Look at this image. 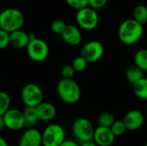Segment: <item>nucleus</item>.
Returning <instances> with one entry per match:
<instances>
[{"instance_id": "obj_31", "label": "nucleus", "mask_w": 147, "mask_h": 146, "mask_svg": "<svg viewBox=\"0 0 147 146\" xmlns=\"http://www.w3.org/2000/svg\"><path fill=\"white\" fill-rule=\"evenodd\" d=\"M59 146H80L78 143H76L75 141L72 140H65Z\"/></svg>"}, {"instance_id": "obj_22", "label": "nucleus", "mask_w": 147, "mask_h": 146, "mask_svg": "<svg viewBox=\"0 0 147 146\" xmlns=\"http://www.w3.org/2000/svg\"><path fill=\"white\" fill-rule=\"evenodd\" d=\"M115 121V119L114 114L108 111L102 112L98 117V125L99 126L111 127V126L114 124Z\"/></svg>"}, {"instance_id": "obj_1", "label": "nucleus", "mask_w": 147, "mask_h": 146, "mask_svg": "<svg viewBox=\"0 0 147 146\" xmlns=\"http://www.w3.org/2000/svg\"><path fill=\"white\" fill-rule=\"evenodd\" d=\"M144 25L134 18L123 21L118 28V37L125 45L137 43L144 34Z\"/></svg>"}, {"instance_id": "obj_30", "label": "nucleus", "mask_w": 147, "mask_h": 146, "mask_svg": "<svg viewBox=\"0 0 147 146\" xmlns=\"http://www.w3.org/2000/svg\"><path fill=\"white\" fill-rule=\"evenodd\" d=\"M108 0H89V6L95 9H101L106 6Z\"/></svg>"}, {"instance_id": "obj_34", "label": "nucleus", "mask_w": 147, "mask_h": 146, "mask_svg": "<svg viewBox=\"0 0 147 146\" xmlns=\"http://www.w3.org/2000/svg\"><path fill=\"white\" fill-rule=\"evenodd\" d=\"M0 146H9L7 141L3 138H1L0 139Z\"/></svg>"}, {"instance_id": "obj_2", "label": "nucleus", "mask_w": 147, "mask_h": 146, "mask_svg": "<svg viewBox=\"0 0 147 146\" xmlns=\"http://www.w3.org/2000/svg\"><path fill=\"white\" fill-rule=\"evenodd\" d=\"M57 93L67 104H75L81 97L80 87L73 78H61L57 83Z\"/></svg>"}, {"instance_id": "obj_6", "label": "nucleus", "mask_w": 147, "mask_h": 146, "mask_svg": "<svg viewBox=\"0 0 147 146\" xmlns=\"http://www.w3.org/2000/svg\"><path fill=\"white\" fill-rule=\"evenodd\" d=\"M65 140V130L59 124L48 125L42 133V146H59Z\"/></svg>"}, {"instance_id": "obj_16", "label": "nucleus", "mask_w": 147, "mask_h": 146, "mask_svg": "<svg viewBox=\"0 0 147 146\" xmlns=\"http://www.w3.org/2000/svg\"><path fill=\"white\" fill-rule=\"evenodd\" d=\"M9 34H10V45L18 49L26 48L30 41L28 34L22 29L15 30L9 33Z\"/></svg>"}, {"instance_id": "obj_8", "label": "nucleus", "mask_w": 147, "mask_h": 146, "mask_svg": "<svg viewBox=\"0 0 147 146\" xmlns=\"http://www.w3.org/2000/svg\"><path fill=\"white\" fill-rule=\"evenodd\" d=\"M28 57L35 62L46 60L49 55V46L47 43L39 38L30 40L26 47Z\"/></svg>"}, {"instance_id": "obj_9", "label": "nucleus", "mask_w": 147, "mask_h": 146, "mask_svg": "<svg viewBox=\"0 0 147 146\" xmlns=\"http://www.w3.org/2000/svg\"><path fill=\"white\" fill-rule=\"evenodd\" d=\"M104 54V46L98 40H90L84 45L80 55L84 57L89 64L95 63L101 59Z\"/></svg>"}, {"instance_id": "obj_35", "label": "nucleus", "mask_w": 147, "mask_h": 146, "mask_svg": "<svg viewBox=\"0 0 147 146\" xmlns=\"http://www.w3.org/2000/svg\"><path fill=\"white\" fill-rule=\"evenodd\" d=\"M28 35H29V40H34V39L37 38L36 35H35V34H34V33H29Z\"/></svg>"}, {"instance_id": "obj_18", "label": "nucleus", "mask_w": 147, "mask_h": 146, "mask_svg": "<svg viewBox=\"0 0 147 146\" xmlns=\"http://www.w3.org/2000/svg\"><path fill=\"white\" fill-rule=\"evenodd\" d=\"M133 90L136 97L140 100H147V77H144L133 84Z\"/></svg>"}, {"instance_id": "obj_3", "label": "nucleus", "mask_w": 147, "mask_h": 146, "mask_svg": "<svg viewBox=\"0 0 147 146\" xmlns=\"http://www.w3.org/2000/svg\"><path fill=\"white\" fill-rule=\"evenodd\" d=\"M24 24V16L16 8H7L0 14V28L9 33L21 29Z\"/></svg>"}, {"instance_id": "obj_26", "label": "nucleus", "mask_w": 147, "mask_h": 146, "mask_svg": "<svg viewBox=\"0 0 147 146\" xmlns=\"http://www.w3.org/2000/svg\"><path fill=\"white\" fill-rule=\"evenodd\" d=\"M66 25L67 24L63 20H61V19H55L51 23V29H52V31L54 34L61 35V34L65 30Z\"/></svg>"}, {"instance_id": "obj_36", "label": "nucleus", "mask_w": 147, "mask_h": 146, "mask_svg": "<svg viewBox=\"0 0 147 146\" xmlns=\"http://www.w3.org/2000/svg\"><path fill=\"white\" fill-rule=\"evenodd\" d=\"M144 146H147V143H146V145H144Z\"/></svg>"}, {"instance_id": "obj_19", "label": "nucleus", "mask_w": 147, "mask_h": 146, "mask_svg": "<svg viewBox=\"0 0 147 146\" xmlns=\"http://www.w3.org/2000/svg\"><path fill=\"white\" fill-rule=\"evenodd\" d=\"M145 72L146 71H144L142 69H140L137 65L132 66L127 70L126 78L130 83L134 84V83H136L137 81H139L140 79H141L145 77Z\"/></svg>"}, {"instance_id": "obj_10", "label": "nucleus", "mask_w": 147, "mask_h": 146, "mask_svg": "<svg viewBox=\"0 0 147 146\" xmlns=\"http://www.w3.org/2000/svg\"><path fill=\"white\" fill-rule=\"evenodd\" d=\"M0 116L3 119L6 128L10 131H19L25 127L23 111L16 108H9Z\"/></svg>"}, {"instance_id": "obj_13", "label": "nucleus", "mask_w": 147, "mask_h": 146, "mask_svg": "<svg viewBox=\"0 0 147 146\" xmlns=\"http://www.w3.org/2000/svg\"><path fill=\"white\" fill-rule=\"evenodd\" d=\"M60 36L64 42L70 46H78L83 40V35L79 27L73 24H67Z\"/></svg>"}, {"instance_id": "obj_14", "label": "nucleus", "mask_w": 147, "mask_h": 146, "mask_svg": "<svg viewBox=\"0 0 147 146\" xmlns=\"http://www.w3.org/2000/svg\"><path fill=\"white\" fill-rule=\"evenodd\" d=\"M123 121L128 131H137L144 124V115L140 110L133 109L126 114Z\"/></svg>"}, {"instance_id": "obj_4", "label": "nucleus", "mask_w": 147, "mask_h": 146, "mask_svg": "<svg viewBox=\"0 0 147 146\" xmlns=\"http://www.w3.org/2000/svg\"><path fill=\"white\" fill-rule=\"evenodd\" d=\"M76 21L78 27L84 30H93L99 23V15L97 10L87 6L77 10Z\"/></svg>"}, {"instance_id": "obj_27", "label": "nucleus", "mask_w": 147, "mask_h": 146, "mask_svg": "<svg viewBox=\"0 0 147 146\" xmlns=\"http://www.w3.org/2000/svg\"><path fill=\"white\" fill-rule=\"evenodd\" d=\"M76 72L77 71L72 65H65L60 71L62 78H73Z\"/></svg>"}, {"instance_id": "obj_25", "label": "nucleus", "mask_w": 147, "mask_h": 146, "mask_svg": "<svg viewBox=\"0 0 147 146\" xmlns=\"http://www.w3.org/2000/svg\"><path fill=\"white\" fill-rule=\"evenodd\" d=\"M111 129L116 137L123 135L127 130L123 120H115L114 124L111 126Z\"/></svg>"}, {"instance_id": "obj_33", "label": "nucleus", "mask_w": 147, "mask_h": 146, "mask_svg": "<svg viewBox=\"0 0 147 146\" xmlns=\"http://www.w3.org/2000/svg\"><path fill=\"white\" fill-rule=\"evenodd\" d=\"M4 128H6V126H5L4 120H3V119L0 116V130H1V131H3Z\"/></svg>"}, {"instance_id": "obj_24", "label": "nucleus", "mask_w": 147, "mask_h": 146, "mask_svg": "<svg viewBox=\"0 0 147 146\" xmlns=\"http://www.w3.org/2000/svg\"><path fill=\"white\" fill-rule=\"evenodd\" d=\"M88 61L84 58L82 57L81 55L76 57L73 61H72V65L74 67V69L76 70L77 72H82L84 71L86 68H87V65H88Z\"/></svg>"}, {"instance_id": "obj_20", "label": "nucleus", "mask_w": 147, "mask_h": 146, "mask_svg": "<svg viewBox=\"0 0 147 146\" xmlns=\"http://www.w3.org/2000/svg\"><path fill=\"white\" fill-rule=\"evenodd\" d=\"M133 18L135 19L141 24H146L147 22V7L146 5L140 4L137 5L133 11Z\"/></svg>"}, {"instance_id": "obj_7", "label": "nucleus", "mask_w": 147, "mask_h": 146, "mask_svg": "<svg viewBox=\"0 0 147 146\" xmlns=\"http://www.w3.org/2000/svg\"><path fill=\"white\" fill-rule=\"evenodd\" d=\"M21 97L26 107H36L43 102V91L36 83H27L21 91Z\"/></svg>"}, {"instance_id": "obj_32", "label": "nucleus", "mask_w": 147, "mask_h": 146, "mask_svg": "<svg viewBox=\"0 0 147 146\" xmlns=\"http://www.w3.org/2000/svg\"><path fill=\"white\" fill-rule=\"evenodd\" d=\"M80 146H99L97 144H96L95 142L92 141H89V142H84L82 144V145Z\"/></svg>"}, {"instance_id": "obj_15", "label": "nucleus", "mask_w": 147, "mask_h": 146, "mask_svg": "<svg viewBox=\"0 0 147 146\" xmlns=\"http://www.w3.org/2000/svg\"><path fill=\"white\" fill-rule=\"evenodd\" d=\"M35 108L39 119L41 121H50L53 120L57 115L56 107L50 102H42L38 106H36Z\"/></svg>"}, {"instance_id": "obj_5", "label": "nucleus", "mask_w": 147, "mask_h": 146, "mask_svg": "<svg viewBox=\"0 0 147 146\" xmlns=\"http://www.w3.org/2000/svg\"><path fill=\"white\" fill-rule=\"evenodd\" d=\"M71 131L74 137L82 143L93 140L95 128L92 123L86 118L77 119L72 124Z\"/></svg>"}, {"instance_id": "obj_23", "label": "nucleus", "mask_w": 147, "mask_h": 146, "mask_svg": "<svg viewBox=\"0 0 147 146\" xmlns=\"http://www.w3.org/2000/svg\"><path fill=\"white\" fill-rule=\"evenodd\" d=\"M10 97L9 96L4 92H0V115L3 114L6 111H8L10 108Z\"/></svg>"}, {"instance_id": "obj_38", "label": "nucleus", "mask_w": 147, "mask_h": 146, "mask_svg": "<svg viewBox=\"0 0 147 146\" xmlns=\"http://www.w3.org/2000/svg\"><path fill=\"white\" fill-rule=\"evenodd\" d=\"M16 146H19V145H16Z\"/></svg>"}, {"instance_id": "obj_28", "label": "nucleus", "mask_w": 147, "mask_h": 146, "mask_svg": "<svg viewBox=\"0 0 147 146\" xmlns=\"http://www.w3.org/2000/svg\"><path fill=\"white\" fill-rule=\"evenodd\" d=\"M65 3L76 10L89 6V0H65Z\"/></svg>"}, {"instance_id": "obj_17", "label": "nucleus", "mask_w": 147, "mask_h": 146, "mask_svg": "<svg viewBox=\"0 0 147 146\" xmlns=\"http://www.w3.org/2000/svg\"><path fill=\"white\" fill-rule=\"evenodd\" d=\"M23 114L26 128H34L38 124V122L40 121L35 107H26L23 110Z\"/></svg>"}, {"instance_id": "obj_11", "label": "nucleus", "mask_w": 147, "mask_h": 146, "mask_svg": "<svg viewBox=\"0 0 147 146\" xmlns=\"http://www.w3.org/2000/svg\"><path fill=\"white\" fill-rule=\"evenodd\" d=\"M115 138L111 127L98 126L95 129L93 141L99 146H110L114 144Z\"/></svg>"}, {"instance_id": "obj_37", "label": "nucleus", "mask_w": 147, "mask_h": 146, "mask_svg": "<svg viewBox=\"0 0 147 146\" xmlns=\"http://www.w3.org/2000/svg\"><path fill=\"white\" fill-rule=\"evenodd\" d=\"M146 114H147V111H146Z\"/></svg>"}, {"instance_id": "obj_12", "label": "nucleus", "mask_w": 147, "mask_h": 146, "mask_svg": "<svg viewBox=\"0 0 147 146\" xmlns=\"http://www.w3.org/2000/svg\"><path fill=\"white\" fill-rule=\"evenodd\" d=\"M19 146H41L42 133L36 128H27L19 139Z\"/></svg>"}, {"instance_id": "obj_29", "label": "nucleus", "mask_w": 147, "mask_h": 146, "mask_svg": "<svg viewBox=\"0 0 147 146\" xmlns=\"http://www.w3.org/2000/svg\"><path fill=\"white\" fill-rule=\"evenodd\" d=\"M10 45V34L9 32L1 29L0 30V48L4 49Z\"/></svg>"}, {"instance_id": "obj_21", "label": "nucleus", "mask_w": 147, "mask_h": 146, "mask_svg": "<svg viewBox=\"0 0 147 146\" xmlns=\"http://www.w3.org/2000/svg\"><path fill=\"white\" fill-rule=\"evenodd\" d=\"M135 65L142 69L144 71H147V49L143 48L139 50L134 55Z\"/></svg>"}]
</instances>
